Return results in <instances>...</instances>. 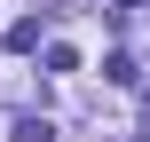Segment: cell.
<instances>
[{"mask_svg":"<svg viewBox=\"0 0 150 142\" xmlns=\"http://www.w3.org/2000/svg\"><path fill=\"white\" fill-rule=\"evenodd\" d=\"M142 142H150V95H142Z\"/></svg>","mask_w":150,"mask_h":142,"instance_id":"3","label":"cell"},{"mask_svg":"<svg viewBox=\"0 0 150 142\" xmlns=\"http://www.w3.org/2000/svg\"><path fill=\"white\" fill-rule=\"evenodd\" d=\"M103 79H111V87H142V71H134V55H103Z\"/></svg>","mask_w":150,"mask_h":142,"instance_id":"2","label":"cell"},{"mask_svg":"<svg viewBox=\"0 0 150 142\" xmlns=\"http://www.w3.org/2000/svg\"><path fill=\"white\" fill-rule=\"evenodd\" d=\"M8 142H55V126H47V119H40V111H24V119H16V126H8Z\"/></svg>","mask_w":150,"mask_h":142,"instance_id":"1","label":"cell"}]
</instances>
